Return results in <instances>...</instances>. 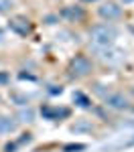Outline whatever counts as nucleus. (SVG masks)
Returning <instances> with one entry per match:
<instances>
[{"label": "nucleus", "instance_id": "obj_1", "mask_svg": "<svg viewBox=\"0 0 134 152\" xmlns=\"http://www.w3.org/2000/svg\"><path fill=\"white\" fill-rule=\"evenodd\" d=\"M116 39V28L108 26V24H96L92 28V41L100 45V47H108L112 45V41Z\"/></svg>", "mask_w": 134, "mask_h": 152}, {"label": "nucleus", "instance_id": "obj_2", "mask_svg": "<svg viewBox=\"0 0 134 152\" xmlns=\"http://www.w3.org/2000/svg\"><path fill=\"white\" fill-rule=\"evenodd\" d=\"M92 71V63L85 57H75L71 61V73L73 75H87Z\"/></svg>", "mask_w": 134, "mask_h": 152}, {"label": "nucleus", "instance_id": "obj_3", "mask_svg": "<svg viewBox=\"0 0 134 152\" xmlns=\"http://www.w3.org/2000/svg\"><path fill=\"white\" fill-rule=\"evenodd\" d=\"M120 6H116V4H112V2H108V4H104V6H100V16H104V18H108V20H116V18H120Z\"/></svg>", "mask_w": 134, "mask_h": 152}, {"label": "nucleus", "instance_id": "obj_4", "mask_svg": "<svg viewBox=\"0 0 134 152\" xmlns=\"http://www.w3.org/2000/svg\"><path fill=\"white\" fill-rule=\"evenodd\" d=\"M106 105L110 107H114V110H124L128 102H126V97L120 94H112V95H106Z\"/></svg>", "mask_w": 134, "mask_h": 152}, {"label": "nucleus", "instance_id": "obj_5", "mask_svg": "<svg viewBox=\"0 0 134 152\" xmlns=\"http://www.w3.org/2000/svg\"><path fill=\"white\" fill-rule=\"evenodd\" d=\"M16 130V122L12 118H6V116H0V134H10Z\"/></svg>", "mask_w": 134, "mask_h": 152}, {"label": "nucleus", "instance_id": "obj_6", "mask_svg": "<svg viewBox=\"0 0 134 152\" xmlns=\"http://www.w3.org/2000/svg\"><path fill=\"white\" fill-rule=\"evenodd\" d=\"M10 26L18 33V35H26L29 33V24L24 23L23 18H16V20H10Z\"/></svg>", "mask_w": 134, "mask_h": 152}, {"label": "nucleus", "instance_id": "obj_7", "mask_svg": "<svg viewBox=\"0 0 134 152\" xmlns=\"http://www.w3.org/2000/svg\"><path fill=\"white\" fill-rule=\"evenodd\" d=\"M43 116L45 118H65V116H69V112L67 110H51V107H45L43 110Z\"/></svg>", "mask_w": 134, "mask_h": 152}, {"label": "nucleus", "instance_id": "obj_8", "mask_svg": "<svg viewBox=\"0 0 134 152\" xmlns=\"http://www.w3.org/2000/svg\"><path fill=\"white\" fill-rule=\"evenodd\" d=\"M63 16H67V18H81L83 16V12H81V8H77V6H69V8H65L63 10Z\"/></svg>", "mask_w": 134, "mask_h": 152}, {"label": "nucleus", "instance_id": "obj_9", "mask_svg": "<svg viewBox=\"0 0 134 152\" xmlns=\"http://www.w3.org/2000/svg\"><path fill=\"white\" fill-rule=\"evenodd\" d=\"M120 51H104V53H102V57L106 59V61H120Z\"/></svg>", "mask_w": 134, "mask_h": 152}, {"label": "nucleus", "instance_id": "obj_10", "mask_svg": "<svg viewBox=\"0 0 134 152\" xmlns=\"http://www.w3.org/2000/svg\"><path fill=\"white\" fill-rule=\"evenodd\" d=\"M18 118H21L23 122H31V120H33V110H23V112L18 114Z\"/></svg>", "mask_w": 134, "mask_h": 152}, {"label": "nucleus", "instance_id": "obj_11", "mask_svg": "<svg viewBox=\"0 0 134 152\" xmlns=\"http://www.w3.org/2000/svg\"><path fill=\"white\" fill-rule=\"evenodd\" d=\"M73 130H75V132H81V130H92V124H89V122H77V124L73 126Z\"/></svg>", "mask_w": 134, "mask_h": 152}, {"label": "nucleus", "instance_id": "obj_12", "mask_svg": "<svg viewBox=\"0 0 134 152\" xmlns=\"http://www.w3.org/2000/svg\"><path fill=\"white\" fill-rule=\"evenodd\" d=\"M75 99L79 102V105H81V107H89V99H87L83 94H75Z\"/></svg>", "mask_w": 134, "mask_h": 152}, {"label": "nucleus", "instance_id": "obj_13", "mask_svg": "<svg viewBox=\"0 0 134 152\" xmlns=\"http://www.w3.org/2000/svg\"><path fill=\"white\" fill-rule=\"evenodd\" d=\"M12 8V0H0V12H6Z\"/></svg>", "mask_w": 134, "mask_h": 152}, {"label": "nucleus", "instance_id": "obj_14", "mask_svg": "<svg viewBox=\"0 0 134 152\" xmlns=\"http://www.w3.org/2000/svg\"><path fill=\"white\" fill-rule=\"evenodd\" d=\"M85 146L83 144H69V146H65V152H77V150H83Z\"/></svg>", "mask_w": 134, "mask_h": 152}, {"label": "nucleus", "instance_id": "obj_15", "mask_svg": "<svg viewBox=\"0 0 134 152\" xmlns=\"http://www.w3.org/2000/svg\"><path fill=\"white\" fill-rule=\"evenodd\" d=\"M0 81H6V75L4 73H0Z\"/></svg>", "mask_w": 134, "mask_h": 152}, {"label": "nucleus", "instance_id": "obj_16", "mask_svg": "<svg viewBox=\"0 0 134 152\" xmlns=\"http://www.w3.org/2000/svg\"><path fill=\"white\" fill-rule=\"evenodd\" d=\"M122 2H132V0H122Z\"/></svg>", "mask_w": 134, "mask_h": 152}, {"label": "nucleus", "instance_id": "obj_17", "mask_svg": "<svg viewBox=\"0 0 134 152\" xmlns=\"http://www.w3.org/2000/svg\"><path fill=\"white\" fill-rule=\"evenodd\" d=\"M0 39H2V31H0Z\"/></svg>", "mask_w": 134, "mask_h": 152}]
</instances>
